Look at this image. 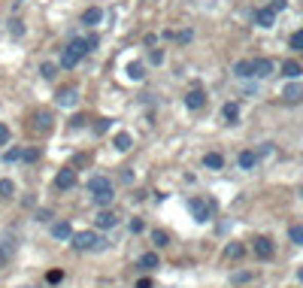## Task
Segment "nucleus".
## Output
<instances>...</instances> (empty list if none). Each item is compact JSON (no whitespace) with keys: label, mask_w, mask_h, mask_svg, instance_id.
Returning <instances> with one entry per match:
<instances>
[{"label":"nucleus","mask_w":303,"mask_h":288,"mask_svg":"<svg viewBox=\"0 0 303 288\" xmlns=\"http://www.w3.org/2000/svg\"><path fill=\"white\" fill-rule=\"evenodd\" d=\"M88 191H91V200H94L100 209H106V206L112 203V197H115V194H112V182H109L106 176H94V179L88 182Z\"/></svg>","instance_id":"1"},{"label":"nucleus","mask_w":303,"mask_h":288,"mask_svg":"<svg viewBox=\"0 0 303 288\" xmlns=\"http://www.w3.org/2000/svg\"><path fill=\"white\" fill-rule=\"evenodd\" d=\"M70 246L76 252H91V249H103L106 240H103L100 234H94V231H79V234L70 237Z\"/></svg>","instance_id":"2"},{"label":"nucleus","mask_w":303,"mask_h":288,"mask_svg":"<svg viewBox=\"0 0 303 288\" xmlns=\"http://www.w3.org/2000/svg\"><path fill=\"white\" fill-rule=\"evenodd\" d=\"M88 52H91V49H88V40H73L67 49L61 52V67H64V70H73Z\"/></svg>","instance_id":"3"},{"label":"nucleus","mask_w":303,"mask_h":288,"mask_svg":"<svg viewBox=\"0 0 303 288\" xmlns=\"http://www.w3.org/2000/svg\"><path fill=\"white\" fill-rule=\"evenodd\" d=\"M28 128L34 130V133H49V130L55 128V119H52L49 109H36L34 116H31V125Z\"/></svg>","instance_id":"4"},{"label":"nucleus","mask_w":303,"mask_h":288,"mask_svg":"<svg viewBox=\"0 0 303 288\" xmlns=\"http://www.w3.org/2000/svg\"><path fill=\"white\" fill-rule=\"evenodd\" d=\"M188 209L194 213V219H197V222H209V216H212V203H206L203 197L188 200Z\"/></svg>","instance_id":"5"},{"label":"nucleus","mask_w":303,"mask_h":288,"mask_svg":"<svg viewBox=\"0 0 303 288\" xmlns=\"http://www.w3.org/2000/svg\"><path fill=\"white\" fill-rule=\"evenodd\" d=\"M55 188H58V191H70V188H76V170H70V167L58 170V176H55Z\"/></svg>","instance_id":"6"},{"label":"nucleus","mask_w":303,"mask_h":288,"mask_svg":"<svg viewBox=\"0 0 303 288\" xmlns=\"http://www.w3.org/2000/svg\"><path fill=\"white\" fill-rule=\"evenodd\" d=\"M185 106H188V109H203V106H206V94H203V88H191V91L185 94Z\"/></svg>","instance_id":"7"},{"label":"nucleus","mask_w":303,"mask_h":288,"mask_svg":"<svg viewBox=\"0 0 303 288\" xmlns=\"http://www.w3.org/2000/svg\"><path fill=\"white\" fill-rule=\"evenodd\" d=\"M103 22V9L100 6H88L85 12H82V25H88V28H97Z\"/></svg>","instance_id":"8"},{"label":"nucleus","mask_w":303,"mask_h":288,"mask_svg":"<svg viewBox=\"0 0 303 288\" xmlns=\"http://www.w3.org/2000/svg\"><path fill=\"white\" fill-rule=\"evenodd\" d=\"M255 255L261 258V261L273 258V240H267V237H258V240H255Z\"/></svg>","instance_id":"9"},{"label":"nucleus","mask_w":303,"mask_h":288,"mask_svg":"<svg viewBox=\"0 0 303 288\" xmlns=\"http://www.w3.org/2000/svg\"><path fill=\"white\" fill-rule=\"evenodd\" d=\"M270 73H273V61H270V58H255V61H252V76H261V79H264Z\"/></svg>","instance_id":"10"},{"label":"nucleus","mask_w":303,"mask_h":288,"mask_svg":"<svg viewBox=\"0 0 303 288\" xmlns=\"http://www.w3.org/2000/svg\"><path fill=\"white\" fill-rule=\"evenodd\" d=\"M94 222H97V227H103V231H106V227H115V224H118V216H115L112 209H100Z\"/></svg>","instance_id":"11"},{"label":"nucleus","mask_w":303,"mask_h":288,"mask_svg":"<svg viewBox=\"0 0 303 288\" xmlns=\"http://www.w3.org/2000/svg\"><path fill=\"white\" fill-rule=\"evenodd\" d=\"M273 22H276V12H273L270 6H264V9H258V12H255V25H261V28H273Z\"/></svg>","instance_id":"12"},{"label":"nucleus","mask_w":303,"mask_h":288,"mask_svg":"<svg viewBox=\"0 0 303 288\" xmlns=\"http://www.w3.org/2000/svg\"><path fill=\"white\" fill-rule=\"evenodd\" d=\"M203 167L221 170V167H225V155H221V152H206V155H203Z\"/></svg>","instance_id":"13"},{"label":"nucleus","mask_w":303,"mask_h":288,"mask_svg":"<svg viewBox=\"0 0 303 288\" xmlns=\"http://www.w3.org/2000/svg\"><path fill=\"white\" fill-rule=\"evenodd\" d=\"M52 237H55V240H70V237H73L70 222H55L52 224Z\"/></svg>","instance_id":"14"},{"label":"nucleus","mask_w":303,"mask_h":288,"mask_svg":"<svg viewBox=\"0 0 303 288\" xmlns=\"http://www.w3.org/2000/svg\"><path fill=\"white\" fill-rule=\"evenodd\" d=\"M112 146H115L118 152H128V149L134 146V137H131L128 130H122V133H115V140H112Z\"/></svg>","instance_id":"15"},{"label":"nucleus","mask_w":303,"mask_h":288,"mask_svg":"<svg viewBox=\"0 0 303 288\" xmlns=\"http://www.w3.org/2000/svg\"><path fill=\"white\" fill-rule=\"evenodd\" d=\"M76 100H79L76 88H61V91H58V103H61V106H73Z\"/></svg>","instance_id":"16"},{"label":"nucleus","mask_w":303,"mask_h":288,"mask_svg":"<svg viewBox=\"0 0 303 288\" xmlns=\"http://www.w3.org/2000/svg\"><path fill=\"white\" fill-rule=\"evenodd\" d=\"M152 243H155L158 249H164V246H170V234L164 227H155V231H152Z\"/></svg>","instance_id":"17"},{"label":"nucleus","mask_w":303,"mask_h":288,"mask_svg":"<svg viewBox=\"0 0 303 288\" xmlns=\"http://www.w3.org/2000/svg\"><path fill=\"white\" fill-rule=\"evenodd\" d=\"M236 161H239V167H243V170H252V167L258 164V155L246 149V152H239V158H236Z\"/></svg>","instance_id":"18"},{"label":"nucleus","mask_w":303,"mask_h":288,"mask_svg":"<svg viewBox=\"0 0 303 288\" xmlns=\"http://www.w3.org/2000/svg\"><path fill=\"white\" fill-rule=\"evenodd\" d=\"M243 255H246V246H243V243H231V246L225 249V258H228V261H236V258H243Z\"/></svg>","instance_id":"19"},{"label":"nucleus","mask_w":303,"mask_h":288,"mask_svg":"<svg viewBox=\"0 0 303 288\" xmlns=\"http://www.w3.org/2000/svg\"><path fill=\"white\" fill-rule=\"evenodd\" d=\"M282 73H285L288 79H297V76L303 73V67L297 64V61H285V64H282Z\"/></svg>","instance_id":"20"},{"label":"nucleus","mask_w":303,"mask_h":288,"mask_svg":"<svg viewBox=\"0 0 303 288\" xmlns=\"http://www.w3.org/2000/svg\"><path fill=\"white\" fill-rule=\"evenodd\" d=\"M155 267H158V255L155 252H146L139 258V270H155Z\"/></svg>","instance_id":"21"},{"label":"nucleus","mask_w":303,"mask_h":288,"mask_svg":"<svg viewBox=\"0 0 303 288\" xmlns=\"http://www.w3.org/2000/svg\"><path fill=\"white\" fill-rule=\"evenodd\" d=\"M128 76H131L134 82H139V79L146 76V67L139 64V61H131V64H128Z\"/></svg>","instance_id":"22"},{"label":"nucleus","mask_w":303,"mask_h":288,"mask_svg":"<svg viewBox=\"0 0 303 288\" xmlns=\"http://www.w3.org/2000/svg\"><path fill=\"white\" fill-rule=\"evenodd\" d=\"M164 36H167V40H176V43H191V36H194V33L191 31H164Z\"/></svg>","instance_id":"23"},{"label":"nucleus","mask_w":303,"mask_h":288,"mask_svg":"<svg viewBox=\"0 0 303 288\" xmlns=\"http://www.w3.org/2000/svg\"><path fill=\"white\" fill-rule=\"evenodd\" d=\"M234 73L239 76V79H249V76H252V61H236Z\"/></svg>","instance_id":"24"},{"label":"nucleus","mask_w":303,"mask_h":288,"mask_svg":"<svg viewBox=\"0 0 303 288\" xmlns=\"http://www.w3.org/2000/svg\"><path fill=\"white\" fill-rule=\"evenodd\" d=\"M15 194V182L12 179H0V197L6 200V197H12Z\"/></svg>","instance_id":"25"},{"label":"nucleus","mask_w":303,"mask_h":288,"mask_svg":"<svg viewBox=\"0 0 303 288\" xmlns=\"http://www.w3.org/2000/svg\"><path fill=\"white\" fill-rule=\"evenodd\" d=\"M39 73H43V79H55L58 76V64L46 61V64H39Z\"/></svg>","instance_id":"26"},{"label":"nucleus","mask_w":303,"mask_h":288,"mask_svg":"<svg viewBox=\"0 0 303 288\" xmlns=\"http://www.w3.org/2000/svg\"><path fill=\"white\" fill-rule=\"evenodd\" d=\"M221 112H225V119H228V122H236V119H239V106H236V103H225V106H221Z\"/></svg>","instance_id":"27"},{"label":"nucleus","mask_w":303,"mask_h":288,"mask_svg":"<svg viewBox=\"0 0 303 288\" xmlns=\"http://www.w3.org/2000/svg\"><path fill=\"white\" fill-rule=\"evenodd\" d=\"M300 97H303V85H288V88H285V100L294 103V100H300Z\"/></svg>","instance_id":"28"},{"label":"nucleus","mask_w":303,"mask_h":288,"mask_svg":"<svg viewBox=\"0 0 303 288\" xmlns=\"http://www.w3.org/2000/svg\"><path fill=\"white\" fill-rule=\"evenodd\" d=\"M288 237H291V243H297V246H303V224H291V231H288Z\"/></svg>","instance_id":"29"},{"label":"nucleus","mask_w":303,"mask_h":288,"mask_svg":"<svg viewBox=\"0 0 303 288\" xmlns=\"http://www.w3.org/2000/svg\"><path fill=\"white\" fill-rule=\"evenodd\" d=\"M288 43H291V49H294V52H303V31H294Z\"/></svg>","instance_id":"30"},{"label":"nucleus","mask_w":303,"mask_h":288,"mask_svg":"<svg viewBox=\"0 0 303 288\" xmlns=\"http://www.w3.org/2000/svg\"><path fill=\"white\" fill-rule=\"evenodd\" d=\"M9 33H12L15 40H18V36H25V25H22L18 18H12V22H9Z\"/></svg>","instance_id":"31"},{"label":"nucleus","mask_w":303,"mask_h":288,"mask_svg":"<svg viewBox=\"0 0 303 288\" xmlns=\"http://www.w3.org/2000/svg\"><path fill=\"white\" fill-rule=\"evenodd\" d=\"M18 158H22V149H18V146H12V149L3 152V161H6V164H12V161H18Z\"/></svg>","instance_id":"32"},{"label":"nucleus","mask_w":303,"mask_h":288,"mask_svg":"<svg viewBox=\"0 0 303 288\" xmlns=\"http://www.w3.org/2000/svg\"><path fill=\"white\" fill-rule=\"evenodd\" d=\"M61 279H64V273H61V270H49V273H46V282H49V285H58Z\"/></svg>","instance_id":"33"},{"label":"nucleus","mask_w":303,"mask_h":288,"mask_svg":"<svg viewBox=\"0 0 303 288\" xmlns=\"http://www.w3.org/2000/svg\"><path fill=\"white\" fill-rule=\"evenodd\" d=\"M22 158L28 164H34V161H39V149H22Z\"/></svg>","instance_id":"34"},{"label":"nucleus","mask_w":303,"mask_h":288,"mask_svg":"<svg viewBox=\"0 0 303 288\" xmlns=\"http://www.w3.org/2000/svg\"><path fill=\"white\" fill-rule=\"evenodd\" d=\"M149 61L158 67V64H164V49H152V55H149Z\"/></svg>","instance_id":"35"},{"label":"nucleus","mask_w":303,"mask_h":288,"mask_svg":"<svg viewBox=\"0 0 303 288\" xmlns=\"http://www.w3.org/2000/svg\"><path fill=\"white\" fill-rule=\"evenodd\" d=\"M6 143H9V128L0 122V146H6Z\"/></svg>","instance_id":"36"},{"label":"nucleus","mask_w":303,"mask_h":288,"mask_svg":"<svg viewBox=\"0 0 303 288\" xmlns=\"http://www.w3.org/2000/svg\"><path fill=\"white\" fill-rule=\"evenodd\" d=\"M94 130H97V133H106V130H109V119H100V122L94 125Z\"/></svg>","instance_id":"37"},{"label":"nucleus","mask_w":303,"mask_h":288,"mask_svg":"<svg viewBox=\"0 0 303 288\" xmlns=\"http://www.w3.org/2000/svg\"><path fill=\"white\" fill-rule=\"evenodd\" d=\"M249 279H252V273H236V276H234L236 285H243V282H249Z\"/></svg>","instance_id":"38"},{"label":"nucleus","mask_w":303,"mask_h":288,"mask_svg":"<svg viewBox=\"0 0 303 288\" xmlns=\"http://www.w3.org/2000/svg\"><path fill=\"white\" fill-rule=\"evenodd\" d=\"M36 219H39V222H49V219H52V213H49V209H39V213H36Z\"/></svg>","instance_id":"39"},{"label":"nucleus","mask_w":303,"mask_h":288,"mask_svg":"<svg viewBox=\"0 0 303 288\" xmlns=\"http://www.w3.org/2000/svg\"><path fill=\"white\" fill-rule=\"evenodd\" d=\"M143 227H146V224L139 222V219H134V222H131V231H134V234H139V231H143Z\"/></svg>","instance_id":"40"},{"label":"nucleus","mask_w":303,"mask_h":288,"mask_svg":"<svg viewBox=\"0 0 303 288\" xmlns=\"http://www.w3.org/2000/svg\"><path fill=\"white\" fill-rule=\"evenodd\" d=\"M97 43H100V40H97V33H91V36H88V49H97Z\"/></svg>","instance_id":"41"},{"label":"nucleus","mask_w":303,"mask_h":288,"mask_svg":"<svg viewBox=\"0 0 303 288\" xmlns=\"http://www.w3.org/2000/svg\"><path fill=\"white\" fill-rule=\"evenodd\" d=\"M273 12H279V9H285V0H273V6H270Z\"/></svg>","instance_id":"42"},{"label":"nucleus","mask_w":303,"mask_h":288,"mask_svg":"<svg viewBox=\"0 0 303 288\" xmlns=\"http://www.w3.org/2000/svg\"><path fill=\"white\" fill-rule=\"evenodd\" d=\"M88 161H91V158H88V155H79V158H76V167H85Z\"/></svg>","instance_id":"43"},{"label":"nucleus","mask_w":303,"mask_h":288,"mask_svg":"<svg viewBox=\"0 0 303 288\" xmlns=\"http://www.w3.org/2000/svg\"><path fill=\"white\" fill-rule=\"evenodd\" d=\"M136 288H155V285H152V279H139V282H136Z\"/></svg>","instance_id":"44"}]
</instances>
